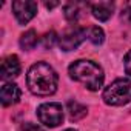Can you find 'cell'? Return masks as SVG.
Returning <instances> with one entry per match:
<instances>
[{"label":"cell","mask_w":131,"mask_h":131,"mask_svg":"<svg viewBox=\"0 0 131 131\" xmlns=\"http://www.w3.org/2000/svg\"><path fill=\"white\" fill-rule=\"evenodd\" d=\"M57 73L51 65L45 62H37L28 70L26 85L29 91L36 96H51L57 90Z\"/></svg>","instance_id":"cell-1"},{"label":"cell","mask_w":131,"mask_h":131,"mask_svg":"<svg viewBox=\"0 0 131 131\" xmlns=\"http://www.w3.org/2000/svg\"><path fill=\"white\" fill-rule=\"evenodd\" d=\"M70 77L82 83L90 91H97L103 85V70L93 60H76L68 68Z\"/></svg>","instance_id":"cell-2"},{"label":"cell","mask_w":131,"mask_h":131,"mask_svg":"<svg viewBox=\"0 0 131 131\" xmlns=\"http://www.w3.org/2000/svg\"><path fill=\"white\" fill-rule=\"evenodd\" d=\"M103 102L111 106H122L131 102V79H117L103 91Z\"/></svg>","instance_id":"cell-3"},{"label":"cell","mask_w":131,"mask_h":131,"mask_svg":"<svg viewBox=\"0 0 131 131\" xmlns=\"http://www.w3.org/2000/svg\"><path fill=\"white\" fill-rule=\"evenodd\" d=\"M37 117L40 123L49 128H56L63 122V108L60 103H43L37 108Z\"/></svg>","instance_id":"cell-4"},{"label":"cell","mask_w":131,"mask_h":131,"mask_svg":"<svg viewBox=\"0 0 131 131\" xmlns=\"http://www.w3.org/2000/svg\"><path fill=\"white\" fill-rule=\"evenodd\" d=\"M86 37H88V29L80 28V26H73V28H68L59 37V46L63 51H73Z\"/></svg>","instance_id":"cell-5"},{"label":"cell","mask_w":131,"mask_h":131,"mask_svg":"<svg viewBox=\"0 0 131 131\" xmlns=\"http://www.w3.org/2000/svg\"><path fill=\"white\" fill-rule=\"evenodd\" d=\"M13 13L20 25H26L37 14V3L31 0H17L13 3Z\"/></svg>","instance_id":"cell-6"},{"label":"cell","mask_w":131,"mask_h":131,"mask_svg":"<svg viewBox=\"0 0 131 131\" xmlns=\"http://www.w3.org/2000/svg\"><path fill=\"white\" fill-rule=\"evenodd\" d=\"M22 71L20 67V60L17 56H8L2 60V68H0V77L2 80H13L14 77H17Z\"/></svg>","instance_id":"cell-7"},{"label":"cell","mask_w":131,"mask_h":131,"mask_svg":"<svg viewBox=\"0 0 131 131\" xmlns=\"http://www.w3.org/2000/svg\"><path fill=\"white\" fill-rule=\"evenodd\" d=\"M22 91L16 83H5L0 90V102L3 106H11L16 105L20 100Z\"/></svg>","instance_id":"cell-8"},{"label":"cell","mask_w":131,"mask_h":131,"mask_svg":"<svg viewBox=\"0 0 131 131\" xmlns=\"http://www.w3.org/2000/svg\"><path fill=\"white\" fill-rule=\"evenodd\" d=\"M91 8V5L85 3V2H71V3H67L63 8V13H65V19L70 20V22H77L83 13H86V9Z\"/></svg>","instance_id":"cell-9"},{"label":"cell","mask_w":131,"mask_h":131,"mask_svg":"<svg viewBox=\"0 0 131 131\" xmlns=\"http://www.w3.org/2000/svg\"><path fill=\"white\" fill-rule=\"evenodd\" d=\"M91 13L93 16L100 20V22H106L113 13H114V3L113 2H97L91 5Z\"/></svg>","instance_id":"cell-10"},{"label":"cell","mask_w":131,"mask_h":131,"mask_svg":"<svg viewBox=\"0 0 131 131\" xmlns=\"http://www.w3.org/2000/svg\"><path fill=\"white\" fill-rule=\"evenodd\" d=\"M67 110H68V114H70V119L71 120H80L86 116L88 113V108L76 100H70L68 105H67Z\"/></svg>","instance_id":"cell-11"},{"label":"cell","mask_w":131,"mask_h":131,"mask_svg":"<svg viewBox=\"0 0 131 131\" xmlns=\"http://www.w3.org/2000/svg\"><path fill=\"white\" fill-rule=\"evenodd\" d=\"M39 43V36L34 29H29L26 32H23L20 36V46L25 49V51H31L37 46Z\"/></svg>","instance_id":"cell-12"},{"label":"cell","mask_w":131,"mask_h":131,"mask_svg":"<svg viewBox=\"0 0 131 131\" xmlns=\"http://www.w3.org/2000/svg\"><path fill=\"white\" fill-rule=\"evenodd\" d=\"M88 39L94 45H102L105 40V32L99 26H91V28H88Z\"/></svg>","instance_id":"cell-13"},{"label":"cell","mask_w":131,"mask_h":131,"mask_svg":"<svg viewBox=\"0 0 131 131\" xmlns=\"http://www.w3.org/2000/svg\"><path fill=\"white\" fill-rule=\"evenodd\" d=\"M59 39H57V34L54 32V31H49V32H46L45 36H43V39H42V43H43V48H52L54 46V43L57 42Z\"/></svg>","instance_id":"cell-14"},{"label":"cell","mask_w":131,"mask_h":131,"mask_svg":"<svg viewBox=\"0 0 131 131\" xmlns=\"http://www.w3.org/2000/svg\"><path fill=\"white\" fill-rule=\"evenodd\" d=\"M19 131H43L42 126H39L37 123H32V122H25L19 126Z\"/></svg>","instance_id":"cell-15"},{"label":"cell","mask_w":131,"mask_h":131,"mask_svg":"<svg viewBox=\"0 0 131 131\" xmlns=\"http://www.w3.org/2000/svg\"><path fill=\"white\" fill-rule=\"evenodd\" d=\"M123 67H125V71L128 76H131V49L125 54L123 57Z\"/></svg>","instance_id":"cell-16"},{"label":"cell","mask_w":131,"mask_h":131,"mask_svg":"<svg viewBox=\"0 0 131 131\" xmlns=\"http://www.w3.org/2000/svg\"><path fill=\"white\" fill-rule=\"evenodd\" d=\"M122 19H125L126 22H131V2L125 3V6L122 9Z\"/></svg>","instance_id":"cell-17"},{"label":"cell","mask_w":131,"mask_h":131,"mask_svg":"<svg viewBox=\"0 0 131 131\" xmlns=\"http://www.w3.org/2000/svg\"><path fill=\"white\" fill-rule=\"evenodd\" d=\"M57 5H59L57 2H52V3H48V2H46V3H45V6H46V8H49V9H51V8H54V6H57Z\"/></svg>","instance_id":"cell-18"},{"label":"cell","mask_w":131,"mask_h":131,"mask_svg":"<svg viewBox=\"0 0 131 131\" xmlns=\"http://www.w3.org/2000/svg\"><path fill=\"white\" fill-rule=\"evenodd\" d=\"M65 131H76V129H73V128H70V129H65Z\"/></svg>","instance_id":"cell-19"}]
</instances>
